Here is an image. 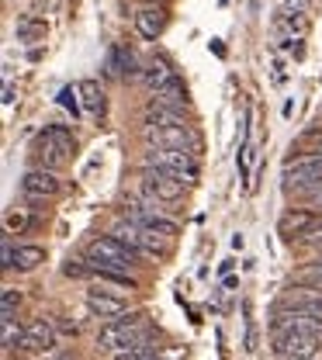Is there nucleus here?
Returning <instances> with one entry per match:
<instances>
[{
  "label": "nucleus",
  "mask_w": 322,
  "mask_h": 360,
  "mask_svg": "<svg viewBox=\"0 0 322 360\" xmlns=\"http://www.w3.org/2000/svg\"><path fill=\"white\" fill-rule=\"evenodd\" d=\"M146 142L149 146H156V149H187V153H194L198 149V139H194V129L184 122V115H177V111H156V108H149L146 111Z\"/></svg>",
  "instance_id": "nucleus-1"
},
{
  "label": "nucleus",
  "mask_w": 322,
  "mask_h": 360,
  "mask_svg": "<svg viewBox=\"0 0 322 360\" xmlns=\"http://www.w3.org/2000/svg\"><path fill=\"white\" fill-rule=\"evenodd\" d=\"M146 343V315H129V319H118V322H108L101 333H97V347L108 350V354H118V350H129Z\"/></svg>",
  "instance_id": "nucleus-2"
},
{
  "label": "nucleus",
  "mask_w": 322,
  "mask_h": 360,
  "mask_svg": "<svg viewBox=\"0 0 322 360\" xmlns=\"http://www.w3.org/2000/svg\"><path fill=\"white\" fill-rule=\"evenodd\" d=\"M87 253H91V267L94 270H118V274H129V267L139 260L136 253H132L125 243H118L115 236H101V239H94Z\"/></svg>",
  "instance_id": "nucleus-3"
},
{
  "label": "nucleus",
  "mask_w": 322,
  "mask_h": 360,
  "mask_svg": "<svg viewBox=\"0 0 322 360\" xmlns=\"http://www.w3.org/2000/svg\"><path fill=\"white\" fill-rule=\"evenodd\" d=\"M142 163L153 167V170H167L174 177L187 180V184L198 180V160L187 149H156V146H149V153L142 156Z\"/></svg>",
  "instance_id": "nucleus-4"
},
{
  "label": "nucleus",
  "mask_w": 322,
  "mask_h": 360,
  "mask_svg": "<svg viewBox=\"0 0 322 360\" xmlns=\"http://www.w3.org/2000/svg\"><path fill=\"white\" fill-rule=\"evenodd\" d=\"M184 187H187V180L174 177V174H167V170H153V167L142 170V194H146L153 205H156V201H167V205L181 201V198H184Z\"/></svg>",
  "instance_id": "nucleus-5"
},
{
  "label": "nucleus",
  "mask_w": 322,
  "mask_h": 360,
  "mask_svg": "<svg viewBox=\"0 0 322 360\" xmlns=\"http://www.w3.org/2000/svg\"><path fill=\"white\" fill-rule=\"evenodd\" d=\"M274 350L281 360H322V340L309 333H274Z\"/></svg>",
  "instance_id": "nucleus-6"
},
{
  "label": "nucleus",
  "mask_w": 322,
  "mask_h": 360,
  "mask_svg": "<svg viewBox=\"0 0 322 360\" xmlns=\"http://www.w3.org/2000/svg\"><path fill=\"white\" fill-rule=\"evenodd\" d=\"M284 187H322V153H305L298 160H288L284 163Z\"/></svg>",
  "instance_id": "nucleus-7"
},
{
  "label": "nucleus",
  "mask_w": 322,
  "mask_h": 360,
  "mask_svg": "<svg viewBox=\"0 0 322 360\" xmlns=\"http://www.w3.org/2000/svg\"><path fill=\"white\" fill-rule=\"evenodd\" d=\"M274 333H309V336H319L322 340V315L284 309V312L274 319Z\"/></svg>",
  "instance_id": "nucleus-8"
},
{
  "label": "nucleus",
  "mask_w": 322,
  "mask_h": 360,
  "mask_svg": "<svg viewBox=\"0 0 322 360\" xmlns=\"http://www.w3.org/2000/svg\"><path fill=\"white\" fill-rule=\"evenodd\" d=\"M21 191H25V198H32V201H46V198H56V194H59V180H56L52 170L35 167V170H28V174L21 177Z\"/></svg>",
  "instance_id": "nucleus-9"
},
{
  "label": "nucleus",
  "mask_w": 322,
  "mask_h": 360,
  "mask_svg": "<svg viewBox=\"0 0 322 360\" xmlns=\"http://www.w3.org/2000/svg\"><path fill=\"white\" fill-rule=\"evenodd\" d=\"M87 309L94 315H101V319H118V315L129 312V302L111 295V291H104V288H91L87 291Z\"/></svg>",
  "instance_id": "nucleus-10"
},
{
  "label": "nucleus",
  "mask_w": 322,
  "mask_h": 360,
  "mask_svg": "<svg viewBox=\"0 0 322 360\" xmlns=\"http://www.w3.org/2000/svg\"><path fill=\"white\" fill-rule=\"evenodd\" d=\"M149 108H156V111H177V115H181V111L187 108V90H184V84H181V80L174 77V80H170L167 87L153 94Z\"/></svg>",
  "instance_id": "nucleus-11"
},
{
  "label": "nucleus",
  "mask_w": 322,
  "mask_h": 360,
  "mask_svg": "<svg viewBox=\"0 0 322 360\" xmlns=\"http://www.w3.org/2000/svg\"><path fill=\"white\" fill-rule=\"evenodd\" d=\"M52 347H56V329H52V322L35 319V322L28 326V333H25V340H21L18 350L32 354V350H52Z\"/></svg>",
  "instance_id": "nucleus-12"
},
{
  "label": "nucleus",
  "mask_w": 322,
  "mask_h": 360,
  "mask_svg": "<svg viewBox=\"0 0 322 360\" xmlns=\"http://www.w3.org/2000/svg\"><path fill=\"white\" fill-rule=\"evenodd\" d=\"M316 222H319V219H316V212H288V215L281 219L277 229H281V236H284V239H295V236H302V239H305V236L312 232V225Z\"/></svg>",
  "instance_id": "nucleus-13"
},
{
  "label": "nucleus",
  "mask_w": 322,
  "mask_h": 360,
  "mask_svg": "<svg viewBox=\"0 0 322 360\" xmlns=\"http://www.w3.org/2000/svg\"><path fill=\"white\" fill-rule=\"evenodd\" d=\"M163 25H167V14L160 7H142L136 14V28L146 42H156V35L163 32Z\"/></svg>",
  "instance_id": "nucleus-14"
},
{
  "label": "nucleus",
  "mask_w": 322,
  "mask_h": 360,
  "mask_svg": "<svg viewBox=\"0 0 322 360\" xmlns=\"http://www.w3.org/2000/svg\"><path fill=\"white\" fill-rule=\"evenodd\" d=\"M139 80H142V87L146 90H163L170 80H174V73H170V66L167 63H160V59H153V63H146V70H139Z\"/></svg>",
  "instance_id": "nucleus-15"
},
{
  "label": "nucleus",
  "mask_w": 322,
  "mask_h": 360,
  "mask_svg": "<svg viewBox=\"0 0 322 360\" xmlns=\"http://www.w3.org/2000/svg\"><path fill=\"white\" fill-rule=\"evenodd\" d=\"M77 90H80V104H84V111H91V115H101V111H104V90H101L97 80H80Z\"/></svg>",
  "instance_id": "nucleus-16"
},
{
  "label": "nucleus",
  "mask_w": 322,
  "mask_h": 360,
  "mask_svg": "<svg viewBox=\"0 0 322 360\" xmlns=\"http://www.w3.org/2000/svg\"><path fill=\"white\" fill-rule=\"evenodd\" d=\"M42 139H49V142H52L59 153H66V156H73V153H77V135L70 132L66 125H46Z\"/></svg>",
  "instance_id": "nucleus-17"
},
{
  "label": "nucleus",
  "mask_w": 322,
  "mask_h": 360,
  "mask_svg": "<svg viewBox=\"0 0 322 360\" xmlns=\"http://www.w3.org/2000/svg\"><path fill=\"white\" fill-rule=\"evenodd\" d=\"M35 156H39L42 170H52V174L66 163V153H59V149H56L49 139H42V135H39V142H35Z\"/></svg>",
  "instance_id": "nucleus-18"
},
{
  "label": "nucleus",
  "mask_w": 322,
  "mask_h": 360,
  "mask_svg": "<svg viewBox=\"0 0 322 360\" xmlns=\"http://www.w3.org/2000/svg\"><path fill=\"white\" fill-rule=\"evenodd\" d=\"M42 260H46L42 246H18L14 250V270H35Z\"/></svg>",
  "instance_id": "nucleus-19"
},
{
  "label": "nucleus",
  "mask_w": 322,
  "mask_h": 360,
  "mask_svg": "<svg viewBox=\"0 0 322 360\" xmlns=\"http://www.w3.org/2000/svg\"><path fill=\"white\" fill-rule=\"evenodd\" d=\"M42 35H46V21H42V18L28 14V18L18 21V39H21V42H35V39H42Z\"/></svg>",
  "instance_id": "nucleus-20"
},
{
  "label": "nucleus",
  "mask_w": 322,
  "mask_h": 360,
  "mask_svg": "<svg viewBox=\"0 0 322 360\" xmlns=\"http://www.w3.org/2000/svg\"><path fill=\"white\" fill-rule=\"evenodd\" d=\"M25 333H28V329H21V326L14 322V315H4V350H14V347H21Z\"/></svg>",
  "instance_id": "nucleus-21"
},
{
  "label": "nucleus",
  "mask_w": 322,
  "mask_h": 360,
  "mask_svg": "<svg viewBox=\"0 0 322 360\" xmlns=\"http://www.w3.org/2000/svg\"><path fill=\"white\" fill-rule=\"evenodd\" d=\"M111 360H153V347L139 343V347H129V350H118Z\"/></svg>",
  "instance_id": "nucleus-22"
},
{
  "label": "nucleus",
  "mask_w": 322,
  "mask_h": 360,
  "mask_svg": "<svg viewBox=\"0 0 322 360\" xmlns=\"http://www.w3.org/2000/svg\"><path fill=\"white\" fill-rule=\"evenodd\" d=\"M59 104H63L66 111H73V118H77V115H80V108H84V104H80V90L63 87L59 90Z\"/></svg>",
  "instance_id": "nucleus-23"
},
{
  "label": "nucleus",
  "mask_w": 322,
  "mask_h": 360,
  "mask_svg": "<svg viewBox=\"0 0 322 360\" xmlns=\"http://www.w3.org/2000/svg\"><path fill=\"white\" fill-rule=\"evenodd\" d=\"M25 302V295L18 291V288H4V295H0V305H4V315H14V309Z\"/></svg>",
  "instance_id": "nucleus-24"
},
{
  "label": "nucleus",
  "mask_w": 322,
  "mask_h": 360,
  "mask_svg": "<svg viewBox=\"0 0 322 360\" xmlns=\"http://www.w3.org/2000/svg\"><path fill=\"white\" fill-rule=\"evenodd\" d=\"M63 270H66V277H84V274H87V267H80V264H73V260H70Z\"/></svg>",
  "instance_id": "nucleus-25"
},
{
  "label": "nucleus",
  "mask_w": 322,
  "mask_h": 360,
  "mask_svg": "<svg viewBox=\"0 0 322 360\" xmlns=\"http://www.w3.org/2000/svg\"><path fill=\"white\" fill-rule=\"evenodd\" d=\"M319 239H322V222H316L312 225V232L305 236V243H319Z\"/></svg>",
  "instance_id": "nucleus-26"
},
{
  "label": "nucleus",
  "mask_w": 322,
  "mask_h": 360,
  "mask_svg": "<svg viewBox=\"0 0 322 360\" xmlns=\"http://www.w3.org/2000/svg\"><path fill=\"white\" fill-rule=\"evenodd\" d=\"M309 201H312V208H316V212H322V187H316V191L309 194Z\"/></svg>",
  "instance_id": "nucleus-27"
},
{
  "label": "nucleus",
  "mask_w": 322,
  "mask_h": 360,
  "mask_svg": "<svg viewBox=\"0 0 322 360\" xmlns=\"http://www.w3.org/2000/svg\"><path fill=\"white\" fill-rule=\"evenodd\" d=\"M56 329H59V333H70V336H77V322H56Z\"/></svg>",
  "instance_id": "nucleus-28"
},
{
  "label": "nucleus",
  "mask_w": 322,
  "mask_h": 360,
  "mask_svg": "<svg viewBox=\"0 0 322 360\" xmlns=\"http://www.w3.org/2000/svg\"><path fill=\"white\" fill-rule=\"evenodd\" d=\"M11 101H14V87L7 84V87H4V104H11Z\"/></svg>",
  "instance_id": "nucleus-29"
},
{
  "label": "nucleus",
  "mask_w": 322,
  "mask_h": 360,
  "mask_svg": "<svg viewBox=\"0 0 322 360\" xmlns=\"http://www.w3.org/2000/svg\"><path fill=\"white\" fill-rule=\"evenodd\" d=\"M46 360H73V357H66V354H49Z\"/></svg>",
  "instance_id": "nucleus-30"
},
{
  "label": "nucleus",
  "mask_w": 322,
  "mask_h": 360,
  "mask_svg": "<svg viewBox=\"0 0 322 360\" xmlns=\"http://www.w3.org/2000/svg\"><path fill=\"white\" fill-rule=\"evenodd\" d=\"M316 267H322V250H319V257H316Z\"/></svg>",
  "instance_id": "nucleus-31"
}]
</instances>
